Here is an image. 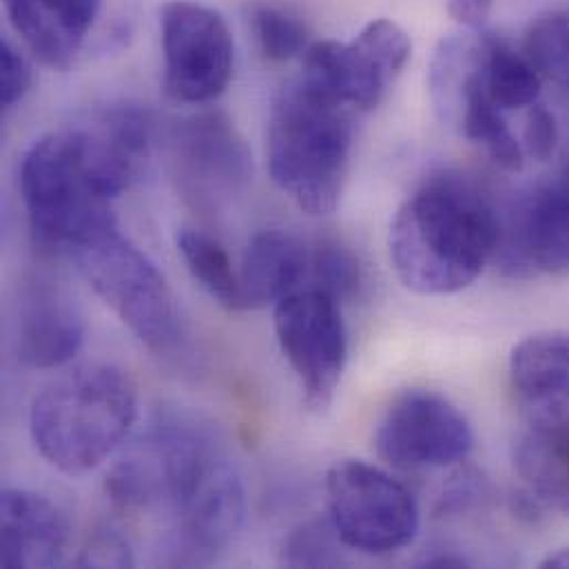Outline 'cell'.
Masks as SVG:
<instances>
[{
  "mask_svg": "<svg viewBox=\"0 0 569 569\" xmlns=\"http://www.w3.org/2000/svg\"><path fill=\"white\" fill-rule=\"evenodd\" d=\"M501 240V213L459 173L428 178L390 224V260L406 288L452 295L472 284Z\"/></svg>",
  "mask_w": 569,
  "mask_h": 569,
  "instance_id": "cell-1",
  "label": "cell"
},
{
  "mask_svg": "<svg viewBox=\"0 0 569 569\" xmlns=\"http://www.w3.org/2000/svg\"><path fill=\"white\" fill-rule=\"evenodd\" d=\"M138 419V388L113 363H84L36 395L29 430L40 457L80 477L104 463Z\"/></svg>",
  "mask_w": 569,
  "mask_h": 569,
  "instance_id": "cell-2",
  "label": "cell"
},
{
  "mask_svg": "<svg viewBox=\"0 0 569 569\" xmlns=\"http://www.w3.org/2000/svg\"><path fill=\"white\" fill-rule=\"evenodd\" d=\"M352 151V122L343 107L317 100L297 82L278 98L267 136L273 182L308 216L337 209Z\"/></svg>",
  "mask_w": 569,
  "mask_h": 569,
  "instance_id": "cell-3",
  "label": "cell"
},
{
  "mask_svg": "<svg viewBox=\"0 0 569 569\" xmlns=\"http://www.w3.org/2000/svg\"><path fill=\"white\" fill-rule=\"evenodd\" d=\"M20 193L36 244L71 258L118 229L113 200L93 178L71 129L36 140L20 162Z\"/></svg>",
  "mask_w": 569,
  "mask_h": 569,
  "instance_id": "cell-4",
  "label": "cell"
},
{
  "mask_svg": "<svg viewBox=\"0 0 569 569\" xmlns=\"http://www.w3.org/2000/svg\"><path fill=\"white\" fill-rule=\"evenodd\" d=\"M71 260L93 292L153 352L180 339L176 295L158 267L118 229L78 249Z\"/></svg>",
  "mask_w": 569,
  "mask_h": 569,
  "instance_id": "cell-5",
  "label": "cell"
},
{
  "mask_svg": "<svg viewBox=\"0 0 569 569\" xmlns=\"http://www.w3.org/2000/svg\"><path fill=\"white\" fill-rule=\"evenodd\" d=\"M408 33L388 18L368 22L352 40H321L306 49L297 84L321 102L370 111L410 60Z\"/></svg>",
  "mask_w": 569,
  "mask_h": 569,
  "instance_id": "cell-6",
  "label": "cell"
},
{
  "mask_svg": "<svg viewBox=\"0 0 569 569\" xmlns=\"http://www.w3.org/2000/svg\"><path fill=\"white\" fill-rule=\"evenodd\" d=\"M328 519L346 548L381 557L412 543L419 508L388 472L359 461H337L326 477Z\"/></svg>",
  "mask_w": 569,
  "mask_h": 569,
  "instance_id": "cell-7",
  "label": "cell"
},
{
  "mask_svg": "<svg viewBox=\"0 0 569 569\" xmlns=\"http://www.w3.org/2000/svg\"><path fill=\"white\" fill-rule=\"evenodd\" d=\"M164 91L182 104L220 98L236 64V42L227 20L211 7L173 0L160 9Z\"/></svg>",
  "mask_w": 569,
  "mask_h": 569,
  "instance_id": "cell-8",
  "label": "cell"
},
{
  "mask_svg": "<svg viewBox=\"0 0 569 569\" xmlns=\"http://www.w3.org/2000/svg\"><path fill=\"white\" fill-rule=\"evenodd\" d=\"M282 355L310 412L332 406L348 361V330L339 301L321 290H301L273 310Z\"/></svg>",
  "mask_w": 569,
  "mask_h": 569,
  "instance_id": "cell-9",
  "label": "cell"
},
{
  "mask_svg": "<svg viewBox=\"0 0 569 569\" xmlns=\"http://www.w3.org/2000/svg\"><path fill=\"white\" fill-rule=\"evenodd\" d=\"M379 459L397 470L455 466L475 448L468 419L446 397L410 388L392 399L375 432Z\"/></svg>",
  "mask_w": 569,
  "mask_h": 569,
  "instance_id": "cell-10",
  "label": "cell"
},
{
  "mask_svg": "<svg viewBox=\"0 0 569 569\" xmlns=\"http://www.w3.org/2000/svg\"><path fill=\"white\" fill-rule=\"evenodd\" d=\"M171 160L187 202L216 211L251 180V151L224 113H198L176 124Z\"/></svg>",
  "mask_w": 569,
  "mask_h": 569,
  "instance_id": "cell-11",
  "label": "cell"
},
{
  "mask_svg": "<svg viewBox=\"0 0 569 569\" xmlns=\"http://www.w3.org/2000/svg\"><path fill=\"white\" fill-rule=\"evenodd\" d=\"M244 510L242 479L222 455L171 512L162 561L182 568L213 563L240 532Z\"/></svg>",
  "mask_w": 569,
  "mask_h": 569,
  "instance_id": "cell-12",
  "label": "cell"
},
{
  "mask_svg": "<svg viewBox=\"0 0 569 569\" xmlns=\"http://www.w3.org/2000/svg\"><path fill=\"white\" fill-rule=\"evenodd\" d=\"M495 260L510 276L569 273V169L510 204Z\"/></svg>",
  "mask_w": 569,
  "mask_h": 569,
  "instance_id": "cell-13",
  "label": "cell"
},
{
  "mask_svg": "<svg viewBox=\"0 0 569 569\" xmlns=\"http://www.w3.org/2000/svg\"><path fill=\"white\" fill-rule=\"evenodd\" d=\"M80 151L102 187L116 200L147 171L153 149V118L138 104H111L71 127Z\"/></svg>",
  "mask_w": 569,
  "mask_h": 569,
  "instance_id": "cell-14",
  "label": "cell"
},
{
  "mask_svg": "<svg viewBox=\"0 0 569 569\" xmlns=\"http://www.w3.org/2000/svg\"><path fill=\"white\" fill-rule=\"evenodd\" d=\"M82 341V315L64 288L42 280L24 286L16 321V352L24 366L60 368L78 355Z\"/></svg>",
  "mask_w": 569,
  "mask_h": 569,
  "instance_id": "cell-15",
  "label": "cell"
},
{
  "mask_svg": "<svg viewBox=\"0 0 569 569\" xmlns=\"http://www.w3.org/2000/svg\"><path fill=\"white\" fill-rule=\"evenodd\" d=\"M7 18L29 53L53 71H67L98 16L100 0H2Z\"/></svg>",
  "mask_w": 569,
  "mask_h": 569,
  "instance_id": "cell-16",
  "label": "cell"
},
{
  "mask_svg": "<svg viewBox=\"0 0 569 569\" xmlns=\"http://www.w3.org/2000/svg\"><path fill=\"white\" fill-rule=\"evenodd\" d=\"M2 566L53 568L62 561L69 526L64 515L29 490H4L0 501Z\"/></svg>",
  "mask_w": 569,
  "mask_h": 569,
  "instance_id": "cell-17",
  "label": "cell"
},
{
  "mask_svg": "<svg viewBox=\"0 0 569 569\" xmlns=\"http://www.w3.org/2000/svg\"><path fill=\"white\" fill-rule=\"evenodd\" d=\"M312 247L288 231H264L253 238L240 269L244 310L278 306L310 290Z\"/></svg>",
  "mask_w": 569,
  "mask_h": 569,
  "instance_id": "cell-18",
  "label": "cell"
},
{
  "mask_svg": "<svg viewBox=\"0 0 569 569\" xmlns=\"http://www.w3.org/2000/svg\"><path fill=\"white\" fill-rule=\"evenodd\" d=\"M517 468L539 501L569 517V417L537 423L517 446Z\"/></svg>",
  "mask_w": 569,
  "mask_h": 569,
  "instance_id": "cell-19",
  "label": "cell"
},
{
  "mask_svg": "<svg viewBox=\"0 0 569 569\" xmlns=\"http://www.w3.org/2000/svg\"><path fill=\"white\" fill-rule=\"evenodd\" d=\"M510 372L523 399L539 406L569 401V335L541 332L515 346Z\"/></svg>",
  "mask_w": 569,
  "mask_h": 569,
  "instance_id": "cell-20",
  "label": "cell"
},
{
  "mask_svg": "<svg viewBox=\"0 0 569 569\" xmlns=\"http://www.w3.org/2000/svg\"><path fill=\"white\" fill-rule=\"evenodd\" d=\"M178 251L193 280L222 308L233 312L244 310L240 273L233 269L227 249L218 240L202 231L184 229L178 233Z\"/></svg>",
  "mask_w": 569,
  "mask_h": 569,
  "instance_id": "cell-21",
  "label": "cell"
},
{
  "mask_svg": "<svg viewBox=\"0 0 569 569\" xmlns=\"http://www.w3.org/2000/svg\"><path fill=\"white\" fill-rule=\"evenodd\" d=\"M486 89L501 111L532 107L541 93V73L526 53H519L506 40L488 36Z\"/></svg>",
  "mask_w": 569,
  "mask_h": 569,
  "instance_id": "cell-22",
  "label": "cell"
},
{
  "mask_svg": "<svg viewBox=\"0 0 569 569\" xmlns=\"http://www.w3.org/2000/svg\"><path fill=\"white\" fill-rule=\"evenodd\" d=\"M526 56L541 76L569 91V7L548 11L530 24Z\"/></svg>",
  "mask_w": 569,
  "mask_h": 569,
  "instance_id": "cell-23",
  "label": "cell"
},
{
  "mask_svg": "<svg viewBox=\"0 0 569 569\" xmlns=\"http://www.w3.org/2000/svg\"><path fill=\"white\" fill-rule=\"evenodd\" d=\"M363 282L357 256L337 240H319L312 244L310 288L321 290L337 301L352 299Z\"/></svg>",
  "mask_w": 569,
  "mask_h": 569,
  "instance_id": "cell-24",
  "label": "cell"
},
{
  "mask_svg": "<svg viewBox=\"0 0 569 569\" xmlns=\"http://www.w3.org/2000/svg\"><path fill=\"white\" fill-rule=\"evenodd\" d=\"M253 29L267 58L284 62L308 49L306 24L273 4H260L253 9Z\"/></svg>",
  "mask_w": 569,
  "mask_h": 569,
  "instance_id": "cell-25",
  "label": "cell"
},
{
  "mask_svg": "<svg viewBox=\"0 0 569 569\" xmlns=\"http://www.w3.org/2000/svg\"><path fill=\"white\" fill-rule=\"evenodd\" d=\"M339 535L330 519L308 521L286 539L282 563L290 568H332L343 563L339 552ZM343 546V543H341Z\"/></svg>",
  "mask_w": 569,
  "mask_h": 569,
  "instance_id": "cell-26",
  "label": "cell"
},
{
  "mask_svg": "<svg viewBox=\"0 0 569 569\" xmlns=\"http://www.w3.org/2000/svg\"><path fill=\"white\" fill-rule=\"evenodd\" d=\"M31 89V67L27 58L9 42L0 44V102L2 109L18 104Z\"/></svg>",
  "mask_w": 569,
  "mask_h": 569,
  "instance_id": "cell-27",
  "label": "cell"
},
{
  "mask_svg": "<svg viewBox=\"0 0 569 569\" xmlns=\"http://www.w3.org/2000/svg\"><path fill=\"white\" fill-rule=\"evenodd\" d=\"M78 566L84 568H131L133 557L129 543L113 530H100L89 537Z\"/></svg>",
  "mask_w": 569,
  "mask_h": 569,
  "instance_id": "cell-28",
  "label": "cell"
},
{
  "mask_svg": "<svg viewBox=\"0 0 569 569\" xmlns=\"http://www.w3.org/2000/svg\"><path fill=\"white\" fill-rule=\"evenodd\" d=\"M523 140H526V144H523L526 151L535 160L546 162V160L552 158V153L557 149V142H559V127H557L555 116L546 107L532 104Z\"/></svg>",
  "mask_w": 569,
  "mask_h": 569,
  "instance_id": "cell-29",
  "label": "cell"
},
{
  "mask_svg": "<svg viewBox=\"0 0 569 569\" xmlns=\"http://www.w3.org/2000/svg\"><path fill=\"white\" fill-rule=\"evenodd\" d=\"M492 4L495 0H450L448 13L466 29L479 31L492 11Z\"/></svg>",
  "mask_w": 569,
  "mask_h": 569,
  "instance_id": "cell-30",
  "label": "cell"
},
{
  "mask_svg": "<svg viewBox=\"0 0 569 569\" xmlns=\"http://www.w3.org/2000/svg\"><path fill=\"white\" fill-rule=\"evenodd\" d=\"M419 566L421 568H466L468 561L457 555H435V557H426Z\"/></svg>",
  "mask_w": 569,
  "mask_h": 569,
  "instance_id": "cell-31",
  "label": "cell"
},
{
  "mask_svg": "<svg viewBox=\"0 0 569 569\" xmlns=\"http://www.w3.org/2000/svg\"><path fill=\"white\" fill-rule=\"evenodd\" d=\"M541 568L548 569H569V546L568 548H561L559 552L546 557L541 561Z\"/></svg>",
  "mask_w": 569,
  "mask_h": 569,
  "instance_id": "cell-32",
  "label": "cell"
}]
</instances>
